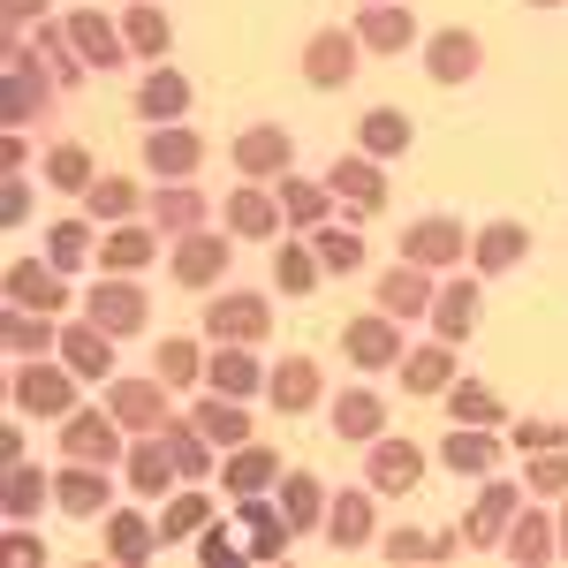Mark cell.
<instances>
[{
  "instance_id": "11",
  "label": "cell",
  "mask_w": 568,
  "mask_h": 568,
  "mask_svg": "<svg viewBox=\"0 0 568 568\" xmlns=\"http://www.w3.org/2000/svg\"><path fill=\"white\" fill-rule=\"evenodd\" d=\"M8 304L45 311V318H53V311L69 304V281H61V273H45V265H31V258H16V265H8Z\"/></svg>"
},
{
  "instance_id": "53",
  "label": "cell",
  "mask_w": 568,
  "mask_h": 568,
  "mask_svg": "<svg viewBox=\"0 0 568 568\" xmlns=\"http://www.w3.org/2000/svg\"><path fill=\"white\" fill-rule=\"evenodd\" d=\"M311 251L326 258V273H356V265H364V243H356L349 227H326V235H318Z\"/></svg>"
},
{
  "instance_id": "64",
  "label": "cell",
  "mask_w": 568,
  "mask_h": 568,
  "mask_svg": "<svg viewBox=\"0 0 568 568\" xmlns=\"http://www.w3.org/2000/svg\"><path fill=\"white\" fill-rule=\"evenodd\" d=\"M538 8H554V0H538Z\"/></svg>"
},
{
  "instance_id": "59",
  "label": "cell",
  "mask_w": 568,
  "mask_h": 568,
  "mask_svg": "<svg viewBox=\"0 0 568 568\" xmlns=\"http://www.w3.org/2000/svg\"><path fill=\"white\" fill-rule=\"evenodd\" d=\"M516 447H561V425H546V417H524V425H516Z\"/></svg>"
},
{
  "instance_id": "42",
  "label": "cell",
  "mask_w": 568,
  "mask_h": 568,
  "mask_svg": "<svg viewBox=\"0 0 568 568\" xmlns=\"http://www.w3.org/2000/svg\"><path fill=\"white\" fill-rule=\"evenodd\" d=\"M326 205H334V190H318V182L281 175V213L296 220V227H318V220H326Z\"/></svg>"
},
{
  "instance_id": "12",
  "label": "cell",
  "mask_w": 568,
  "mask_h": 568,
  "mask_svg": "<svg viewBox=\"0 0 568 568\" xmlns=\"http://www.w3.org/2000/svg\"><path fill=\"white\" fill-rule=\"evenodd\" d=\"M69 39H77V53H84L91 69H114V61L130 53V31H114L99 8H77V16H69Z\"/></svg>"
},
{
  "instance_id": "46",
  "label": "cell",
  "mask_w": 568,
  "mask_h": 568,
  "mask_svg": "<svg viewBox=\"0 0 568 568\" xmlns=\"http://www.w3.org/2000/svg\"><path fill=\"white\" fill-rule=\"evenodd\" d=\"M53 493L45 485V470H31V463H8V516L23 524V516H39V500Z\"/></svg>"
},
{
  "instance_id": "22",
  "label": "cell",
  "mask_w": 568,
  "mask_h": 568,
  "mask_svg": "<svg viewBox=\"0 0 568 568\" xmlns=\"http://www.w3.org/2000/svg\"><path fill=\"white\" fill-rule=\"evenodd\" d=\"M265 394H273L288 417L311 409V402H318V364H311V356H281V364H273V379H265Z\"/></svg>"
},
{
  "instance_id": "55",
  "label": "cell",
  "mask_w": 568,
  "mask_h": 568,
  "mask_svg": "<svg viewBox=\"0 0 568 568\" xmlns=\"http://www.w3.org/2000/svg\"><path fill=\"white\" fill-rule=\"evenodd\" d=\"M45 251H53V265H77L91 251V227H84V220H61V227L45 235Z\"/></svg>"
},
{
  "instance_id": "52",
  "label": "cell",
  "mask_w": 568,
  "mask_h": 568,
  "mask_svg": "<svg viewBox=\"0 0 568 568\" xmlns=\"http://www.w3.org/2000/svg\"><path fill=\"white\" fill-rule=\"evenodd\" d=\"M45 334H53V326H45V311H23V304L8 311V349H16V356H39Z\"/></svg>"
},
{
  "instance_id": "62",
  "label": "cell",
  "mask_w": 568,
  "mask_h": 568,
  "mask_svg": "<svg viewBox=\"0 0 568 568\" xmlns=\"http://www.w3.org/2000/svg\"><path fill=\"white\" fill-rule=\"evenodd\" d=\"M8 8V23H31V16H45V0H0Z\"/></svg>"
},
{
  "instance_id": "10",
  "label": "cell",
  "mask_w": 568,
  "mask_h": 568,
  "mask_svg": "<svg viewBox=\"0 0 568 568\" xmlns=\"http://www.w3.org/2000/svg\"><path fill=\"white\" fill-rule=\"evenodd\" d=\"M205 326H213V342H258L265 326H273V311H265V296H220L213 311H205Z\"/></svg>"
},
{
  "instance_id": "45",
  "label": "cell",
  "mask_w": 568,
  "mask_h": 568,
  "mask_svg": "<svg viewBox=\"0 0 568 568\" xmlns=\"http://www.w3.org/2000/svg\"><path fill=\"white\" fill-rule=\"evenodd\" d=\"M84 205H91V220H130V213H136V182H130V175L91 182V190H84Z\"/></svg>"
},
{
  "instance_id": "61",
  "label": "cell",
  "mask_w": 568,
  "mask_h": 568,
  "mask_svg": "<svg viewBox=\"0 0 568 568\" xmlns=\"http://www.w3.org/2000/svg\"><path fill=\"white\" fill-rule=\"evenodd\" d=\"M0 213H8V220L31 213V190H23V175H8V205H0Z\"/></svg>"
},
{
  "instance_id": "8",
  "label": "cell",
  "mask_w": 568,
  "mask_h": 568,
  "mask_svg": "<svg viewBox=\"0 0 568 568\" xmlns=\"http://www.w3.org/2000/svg\"><path fill=\"white\" fill-rule=\"evenodd\" d=\"M106 409H114L130 433H168V394L144 387V379H114V387H106Z\"/></svg>"
},
{
  "instance_id": "58",
  "label": "cell",
  "mask_w": 568,
  "mask_h": 568,
  "mask_svg": "<svg viewBox=\"0 0 568 568\" xmlns=\"http://www.w3.org/2000/svg\"><path fill=\"white\" fill-rule=\"evenodd\" d=\"M425 554H433L425 530H387V561H425Z\"/></svg>"
},
{
  "instance_id": "3",
  "label": "cell",
  "mask_w": 568,
  "mask_h": 568,
  "mask_svg": "<svg viewBox=\"0 0 568 568\" xmlns=\"http://www.w3.org/2000/svg\"><path fill=\"white\" fill-rule=\"evenodd\" d=\"M342 349H349V364H364V372H387V364H402V326H394V311L349 318V326H342Z\"/></svg>"
},
{
  "instance_id": "41",
  "label": "cell",
  "mask_w": 568,
  "mask_h": 568,
  "mask_svg": "<svg viewBox=\"0 0 568 568\" xmlns=\"http://www.w3.org/2000/svg\"><path fill=\"white\" fill-rule=\"evenodd\" d=\"M524 251H530V235L516 227V220H500V227H485V235H478V265H485V273H508Z\"/></svg>"
},
{
  "instance_id": "13",
  "label": "cell",
  "mask_w": 568,
  "mask_h": 568,
  "mask_svg": "<svg viewBox=\"0 0 568 568\" xmlns=\"http://www.w3.org/2000/svg\"><path fill=\"white\" fill-rule=\"evenodd\" d=\"M485 61V45L470 39V31H439L433 45H425V69H433V84H470Z\"/></svg>"
},
{
  "instance_id": "26",
  "label": "cell",
  "mask_w": 568,
  "mask_h": 568,
  "mask_svg": "<svg viewBox=\"0 0 568 568\" xmlns=\"http://www.w3.org/2000/svg\"><path fill=\"white\" fill-rule=\"evenodd\" d=\"M273 478H281V455H273V447H251V439H243V447L227 455V493H235V500H243V493H265Z\"/></svg>"
},
{
  "instance_id": "21",
  "label": "cell",
  "mask_w": 568,
  "mask_h": 568,
  "mask_svg": "<svg viewBox=\"0 0 568 568\" xmlns=\"http://www.w3.org/2000/svg\"><path fill=\"white\" fill-rule=\"evenodd\" d=\"M417 478H425V455H417L409 439H379V447H372V485H379V493H409Z\"/></svg>"
},
{
  "instance_id": "47",
  "label": "cell",
  "mask_w": 568,
  "mask_h": 568,
  "mask_svg": "<svg viewBox=\"0 0 568 568\" xmlns=\"http://www.w3.org/2000/svg\"><path fill=\"white\" fill-rule=\"evenodd\" d=\"M122 31H130V53H168V16L152 0H136L130 16H122Z\"/></svg>"
},
{
  "instance_id": "29",
  "label": "cell",
  "mask_w": 568,
  "mask_h": 568,
  "mask_svg": "<svg viewBox=\"0 0 568 568\" xmlns=\"http://www.w3.org/2000/svg\"><path fill=\"white\" fill-rule=\"evenodd\" d=\"M53 500H61L69 516H99V508H106V478H99V463L61 470V478H53Z\"/></svg>"
},
{
  "instance_id": "57",
  "label": "cell",
  "mask_w": 568,
  "mask_h": 568,
  "mask_svg": "<svg viewBox=\"0 0 568 568\" xmlns=\"http://www.w3.org/2000/svg\"><path fill=\"white\" fill-rule=\"evenodd\" d=\"M197 554H205V561H227V568H235V561H243V554H251V546H235V538H227V530H220V524H205V530H197Z\"/></svg>"
},
{
  "instance_id": "15",
  "label": "cell",
  "mask_w": 568,
  "mask_h": 568,
  "mask_svg": "<svg viewBox=\"0 0 568 568\" xmlns=\"http://www.w3.org/2000/svg\"><path fill=\"white\" fill-rule=\"evenodd\" d=\"M470 251V235L455 227V220H417L409 235H402V258H417V265H455Z\"/></svg>"
},
{
  "instance_id": "17",
  "label": "cell",
  "mask_w": 568,
  "mask_h": 568,
  "mask_svg": "<svg viewBox=\"0 0 568 568\" xmlns=\"http://www.w3.org/2000/svg\"><path fill=\"white\" fill-rule=\"evenodd\" d=\"M235 168L258 182V175H288V130H273V122H258V130H243V144H235Z\"/></svg>"
},
{
  "instance_id": "35",
  "label": "cell",
  "mask_w": 568,
  "mask_h": 568,
  "mask_svg": "<svg viewBox=\"0 0 568 568\" xmlns=\"http://www.w3.org/2000/svg\"><path fill=\"white\" fill-rule=\"evenodd\" d=\"M152 546H160V524H144V516H130V508L106 516V554H114V561H144Z\"/></svg>"
},
{
  "instance_id": "36",
  "label": "cell",
  "mask_w": 568,
  "mask_h": 568,
  "mask_svg": "<svg viewBox=\"0 0 568 568\" xmlns=\"http://www.w3.org/2000/svg\"><path fill=\"white\" fill-rule=\"evenodd\" d=\"M508 554L530 561V568L554 554V524H546V508H516V524H508Z\"/></svg>"
},
{
  "instance_id": "50",
  "label": "cell",
  "mask_w": 568,
  "mask_h": 568,
  "mask_svg": "<svg viewBox=\"0 0 568 568\" xmlns=\"http://www.w3.org/2000/svg\"><path fill=\"white\" fill-rule=\"evenodd\" d=\"M168 447H175L182 478H205V470H213V455H205V447H213V439L197 433V425H168Z\"/></svg>"
},
{
  "instance_id": "39",
  "label": "cell",
  "mask_w": 568,
  "mask_h": 568,
  "mask_svg": "<svg viewBox=\"0 0 568 568\" xmlns=\"http://www.w3.org/2000/svg\"><path fill=\"white\" fill-rule=\"evenodd\" d=\"M213 524V500L205 493H175L168 508H160V546H175V538H190V530Z\"/></svg>"
},
{
  "instance_id": "32",
  "label": "cell",
  "mask_w": 568,
  "mask_h": 568,
  "mask_svg": "<svg viewBox=\"0 0 568 568\" xmlns=\"http://www.w3.org/2000/svg\"><path fill=\"white\" fill-rule=\"evenodd\" d=\"M356 144H364L372 160H394V152H409V114H394V106H372V114H364V130H356Z\"/></svg>"
},
{
  "instance_id": "27",
  "label": "cell",
  "mask_w": 568,
  "mask_h": 568,
  "mask_svg": "<svg viewBox=\"0 0 568 568\" xmlns=\"http://www.w3.org/2000/svg\"><path fill=\"white\" fill-rule=\"evenodd\" d=\"M356 39L372 45V53H402V45H409V8L372 0V8H364V23H356Z\"/></svg>"
},
{
  "instance_id": "9",
  "label": "cell",
  "mask_w": 568,
  "mask_h": 568,
  "mask_svg": "<svg viewBox=\"0 0 568 568\" xmlns=\"http://www.w3.org/2000/svg\"><path fill=\"white\" fill-rule=\"evenodd\" d=\"M433 265H417V258H402L387 273V281H379V311H394V318H417V311H433Z\"/></svg>"
},
{
  "instance_id": "51",
  "label": "cell",
  "mask_w": 568,
  "mask_h": 568,
  "mask_svg": "<svg viewBox=\"0 0 568 568\" xmlns=\"http://www.w3.org/2000/svg\"><path fill=\"white\" fill-rule=\"evenodd\" d=\"M144 258H152V227H114V235H106V265H114V273H136Z\"/></svg>"
},
{
  "instance_id": "56",
  "label": "cell",
  "mask_w": 568,
  "mask_h": 568,
  "mask_svg": "<svg viewBox=\"0 0 568 568\" xmlns=\"http://www.w3.org/2000/svg\"><path fill=\"white\" fill-rule=\"evenodd\" d=\"M530 493H568V447H546L530 463Z\"/></svg>"
},
{
  "instance_id": "16",
  "label": "cell",
  "mask_w": 568,
  "mask_h": 568,
  "mask_svg": "<svg viewBox=\"0 0 568 568\" xmlns=\"http://www.w3.org/2000/svg\"><path fill=\"white\" fill-rule=\"evenodd\" d=\"M516 508H524V493H516V485H485L478 508H470V546H508Z\"/></svg>"
},
{
  "instance_id": "6",
  "label": "cell",
  "mask_w": 568,
  "mask_h": 568,
  "mask_svg": "<svg viewBox=\"0 0 568 568\" xmlns=\"http://www.w3.org/2000/svg\"><path fill=\"white\" fill-rule=\"evenodd\" d=\"M91 318H99L106 334H136V326L152 318V304H144V288H136L130 273H114V281L91 288Z\"/></svg>"
},
{
  "instance_id": "7",
  "label": "cell",
  "mask_w": 568,
  "mask_h": 568,
  "mask_svg": "<svg viewBox=\"0 0 568 568\" xmlns=\"http://www.w3.org/2000/svg\"><path fill=\"white\" fill-rule=\"evenodd\" d=\"M144 168L160 182H190V168H197V136L182 130V122H152V136H144Z\"/></svg>"
},
{
  "instance_id": "31",
  "label": "cell",
  "mask_w": 568,
  "mask_h": 568,
  "mask_svg": "<svg viewBox=\"0 0 568 568\" xmlns=\"http://www.w3.org/2000/svg\"><path fill=\"white\" fill-rule=\"evenodd\" d=\"M197 433L213 439V447H243V439H251V417H243L235 394H213V402L197 409Z\"/></svg>"
},
{
  "instance_id": "43",
  "label": "cell",
  "mask_w": 568,
  "mask_h": 568,
  "mask_svg": "<svg viewBox=\"0 0 568 568\" xmlns=\"http://www.w3.org/2000/svg\"><path fill=\"white\" fill-rule=\"evenodd\" d=\"M447 409H455V425H500V402H493V387H478V379H455V387H447Z\"/></svg>"
},
{
  "instance_id": "48",
  "label": "cell",
  "mask_w": 568,
  "mask_h": 568,
  "mask_svg": "<svg viewBox=\"0 0 568 568\" xmlns=\"http://www.w3.org/2000/svg\"><path fill=\"white\" fill-rule=\"evenodd\" d=\"M39 106V69H31V53H8V122H23Z\"/></svg>"
},
{
  "instance_id": "25",
  "label": "cell",
  "mask_w": 568,
  "mask_h": 568,
  "mask_svg": "<svg viewBox=\"0 0 568 568\" xmlns=\"http://www.w3.org/2000/svg\"><path fill=\"white\" fill-rule=\"evenodd\" d=\"M175 470H182V463H175V447H168V433H160V439H136V447H130V485H136V493H168Z\"/></svg>"
},
{
  "instance_id": "38",
  "label": "cell",
  "mask_w": 568,
  "mask_h": 568,
  "mask_svg": "<svg viewBox=\"0 0 568 568\" xmlns=\"http://www.w3.org/2000/svg\"><path fill=\"white\" fill-rule=\"evenodd\" d=\"M409 387H417V394L455 387V342H425V349H409Z\"/></svg>"
},
{
  "instance_id": "2",
  "label": "cell",
  "mask_w": 568,
  "mask_h": 568,
  "mask_svg": "<svg viewBox=\"0 0 568 568\" xmlns=\"http://www.w3.org/2000/svg\"><path fill=\"white\" fill-rule=\"evenodd\" d=\"M356 53H364V39H356V31H342V23H326V31L304 45V77L318 91L349 84V77H356Z\"/></svg>"
},
{
  "instance_id": "23",
  "label": "cell",
  "mask_w": 568,
  "mask_h": 568,
  "mask_svg": "<svg viewBox=\"0 0 568 568\" xmlns=\"http://www.w3.org/2000/svg\"><path fill=\"white\" fill-rule=\"evenodd\" d=\"M235 516L251 524V561H273V554H281V546L296 538V524H288L281 508H265L258 493H243V508H235Z\"/></svg>"
},
{
  "instance_id": "33",
  "label": "cell",
  "mask_w": 568,
  "mask_h": 568,
  "mask_svg": "<svg viewBox=\"0 0 568 568\" xmlns=\"http://www.w3.org/2000/svg\"><path fill=\"white\" fill-rule=\"evenodd\" d=\"M326 538H334V546H372V500H364V493H342V500H334V508H326Z\"/></svg>"
},
{
  "instance_id": "28",
  "label": "cell",
  "mask_w": 568,
  "mask_h": 568,
  "mask_svg": "<svg viewBox=\"0 0 568 568\" xmlns=\"http://www.w3.org/2000/svg\"><path fill=\"white\" fill-rule=\"evenodd\" d=\"M205 379H213V394H235V402H243V394L258 387V364H251V342H220V356L205 364Z\"/></svg>"
},
{
  "instance_id": "37",
  "label": "cell",
  "mask_w": 568,
  "mask_h": 568,
  "mask_svg": "<svg viewBox=\"0 0 568 568\" xmlns=\"http://www.w3.org/2000/svg\"><path fill=\"white\" fill-rule=\"evenodd\" d=\"M281 516L296 530H318L326 524V493H318V478L311 470H288V493H281Z\"/></svg>"
},
{
  "instance_id": "34",
  "label": "cell",
  "mask_w": 568,
  "mask_h": 568,
  "mask_svg": "<svg viewBox=\"0 0 568 568\" xmlns=\"http://www.w3.org/2000/svg\"><path fill=\"white\" fill-rule=\"evenodd\" d=\"M182 106H190V84H182L175 69H160L152 84L136 91V114H144V122H182Z\"/></svg>"
},
{
  "instance_id": "40",
  "label": "cell",
  "mask_w": 568,
  "mask_h": 568,
  "mask_svg": "<svg viewBox=\"0 0 568 568\" xmlns=\"http://www.w3.org/2000/svg\"><path fill=\"white\" fill-rule=\"evenodd\" d=\"M334 433L342 439H379V394L349 387L342 402H334Z\"/></svg>"
},
{
  "instance_id": "49",
  "label": "cell",
  "mask_w": 568,
  "mask_h": 568,
  "mask_svg": "<svg viewBox=\"0 0 568 568\" xmlns=\"http://www.w3.org/2000/svg\"><path fill=\"white\" fill-rule=\"evenodd\" d=\"M45 182H53V190H91V152L84 144H61V152H53V160H45Z\"/></svg>"
},
{
  "instance_id": "30",
  "label": "cell",
  "mask_w": 568,
  "mask_h": 568,
  "mask_svg": "<svg viewBox=\"0 0 568 568\" xmlns=\"http://www.w3.org/2000/svg\"><path fill=\"white\" fill-rule=\"evenodd\" d=\"M152 213H160L168 235H197V227H205V197H197L190 182H168V190L152 197Z\"/></svg>"
},
{
  "instance_id": "24",
  "label": "cell",
  "mask_w": 568,
  "mask_h": 568,
  "mask_svg": "<svg viewBox=\"0 0 568 568\" xmlns=\"http://www.w3.org/2000/svg\"><path fill=\"white\" fill-rule=\"evenodd\" d=\"M493 455H500V447H493V425H455L447 447H439V463H447V470H463V478L493 470Z\"/></svg>"
},
{
  "instance_id": "18",
  "label": "cell",
  "mask_w": 568,
  "mask_h": 568,
  "mask_svg": "<svg viewBox=\"0 0 568 568\" xmlns=\"http://www.w3.org/2000/svg\"><path fill=\"white\" fill-rule=\"evenodd\" d=\"M281 227V197H265L258 182H243L235 197H227V235H251V243H265Z\"/></svg>"
},
{
  "instance_id": "63",
  "label": "cell",
  "mask_w": 568,
  "mask_h": 568,
  "mask_svg": "<svg viewBox=\"0 0 568 568\" xmlns=\"http://www.w3.org/2000/svg\"><path fill=\"white\" fill-rule=\"evenodd\" d=\"M561 554H568V508H561Z\"/></svg>"
},
{
  "instance_id": "19",
  "label": "cell",
  "mask_w": 568,
  "mask_h": 568,
  "mask_svg": "<svg viewBox=\"0 0 568 568\" xmlns=\"http://www.w3.org/2000/svg\"><path fill=\"white\" fill-rule=\"evenodd\" d=\"M478 288L470 281H447L433 296V326H439V342H470V326H478Z\"/></svg>"
},
{
  "instance_id": "5",
  "label": "cell",
  "mask_w": 568,
  "mask_h": 568,
  "mask_svg": "<svg viewBox=\"0 0 568 568\" xmlns=\"http://www.w3.org/2000/svg\"><path fill=\"white\" fill-rule=\"evenodd\" d=\"M326 190H334L349 213H379V205H387V182H379V160H372V152H356V160L342 152L334 175H326Z\"/></svg>"
},
{
  "instance_id": "60",
  "label": "cell",
  "mask_w": 568,
  "mask_h": 568,
  "mask_svg": "<svg viewBox=\"0 0 568 568\" xmlns=\"http://www.w3.org/2000/svg\"><path fill=\"white\" fill-rule=\"evenodd\" d=\"M8 561H16V568H31V561H45V546L31 538V530H8Z\"/></svg>"
},
{
  "instance_id": "4",
  "label": "cell",
  "mask_w": 568,
  "mask_h": 568,
  "mask_svg": "<svg viewBox=\"0 0 568 568\" xmlns=\"http://www.w3.org/2000/svg\"><path fill=\"white\" fill-rule=\"evenodd\" d=\"M61 447H69L77 463H114L122 417H114V409H69V417H61Z\"/></svg>"
},
{
  "instance_id": "14",
  "label": "cell",
  "mask_w": 568,
  "mask_h": 568,
  "mask_svg": "<svg viewBox=\"0 0 568 568\" xmlns=\"http://www.w3.org/2000/svg\"><path fill=\"white\" fill-rule=\"evenodd\" d=\"M220 265H227V235H205V227H197V235L175 243V281L182 288H213Z\"/></svg>"
},
{
  "instance_id": "1",
  "label": "cell",
  "mask_w": 568,
  "mask_h": 568,
  "mask_svg": "<svg viewBox=\"0 0 568 568\" xmlns=\"http://www.w3.org/2000/svg\"><path fill=\"white\" fill-rule=\"evenodd\" d=\"M16 409L23 417H69L77 409V372L69 364H16Z\"/></svg>"
},
{
  "instance_id": "54",
  "label": "cell",
  "mask_w": 568,
  "mask_h": 568,
  "mask_svg": "<svg viewBox=\"0 0 568 568\" xmlns=\"http://www.w3.org/2000/svg\"><path fill=\"white\" fill-rule=\"evenodd\" d=\"M205 372V356H197V342H160V379H175V387H190Z\"/></svg>"
},
{
  "instance_id": "20",
  "label": "cell",
  "mask_w": 568,
  "mask_h": 568,
  "mask_svg": "<svg viewBox=\"0 0 568 568\" xmlns=\"http://www.w3.org/2000/svg\"><path fill=\"white\" fill-rule=\"evenodd\" d=\"M106 326L91 318V326H61V364L77 372V379H106Z\"/></svg>"
},
{
  "instance_id": "44",
  "label": "cell",
  "mask_w": 568,
  "mask_h": 568,
  "mask_svg": "<svg viewBox=\"0 0 568 568\" xmlns=\"http://www.w3.org/2000/svg\"><path fill=\"white\" fill-rule=\"evenodd\" d=\"M318 251H304V243H288V251H281V258H273V281H281V288H288V296H311V288H318Z\"/></svg>"
}]
</instances>
